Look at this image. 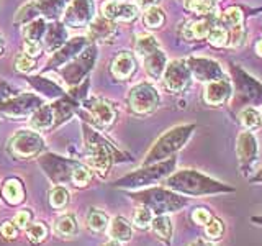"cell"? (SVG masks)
<instances>
[{
    "label": "cell",
    "instance_id": "obj_1",
    "mask_svg": "<svg viewBox=\"0 0 262 246\" xmlns=\"http://www.w3.org/2000/svg\"><path fill=\"white\" fill-rule=\"evenodd\" d=\"M164 186L180 195H190V197L234 192V189L231 186L220 182V180L203 174V172L196 169H180L176 172H170L166 177V180H164Z\"/></svg>",
    "mask_w": 262,
    "mask_h": 246
},
{
    "label": "cell",
    "instance_id": "obj_2",
    "mask_svg": "<svg viewBox=\"0 0 262 246\" xmlns=\"http://www.w3.org/2000/svg\"><path fill=\"white\" fill-rule=\"evenodd\" d=\"M82 135H84L85 154L89 159V168L95 171L102 179L108 177L110 169L115 161H128L129 158L120 153L108 139H105L95 128L82 123Z\"/></svg>",
    "mask_w": 262,
    "mask_h": 246
},
{
    "label": "cell",
    "instance_id": "obj_3",
    "mask_svg": "<svg viewBox=\"0 0 262 246\" xmlns=\"http://www.w3.org/2000/svg\"><path fill=\"white\" fill-rule=\"evenodd\" d=\"M131 200L147 207L154 215H169L182 210L187 205V199L167 187H147L135 192H128Z\"/></svg>",
    "mask_w": 262,
    "mask_h": 246
},
{
    "label": "cell",
    "instance_id": "obj_4",
    "mask_svg": "<svg viewBox=\"0 0 262 246\" xmlns=\"http://www.w3.org/2000/svg\"><path fill=\"white\" fill-rule=\"evenodd\" d=\"M193 123H187V125H177L174 128L167 130L166 133L161 135L156 143L151 146V150L146 153L141 166H147V164H154L164 159H169L172 156H176L177 151H180L190 139V136L195 131Z\"/></svg>",
    "mask_w": 262,
    "mask_h": 246
},
{
    "label": "cell",
    "instance_id": "obj_5",
    "mask_svg": "<svg viewBox=\"0 0 262 246\" xmlns=\"http://www.w3.org/2000/svg\"><path fill=\"white\" fill-rule=\"evenodd\" d=\"M177 158L172 156L169 159H164L154 164H147V166H141L139 169L129 172V174L120 177L115 180L113 187L117 189H125V191H139V189H146L156 182H159L164 177H167L172 171L176 169Z\"/></svg>",
    "mask_w": 262,
    "mask_h": 246
},
{
    "label": "cell",
    "instance_id": "obj_6",
    "mask_svg": "<svg viewBox=\"0 0 262 246\" xmlns=\"http://www.w3.org/2000/svg\"><path fill=\"white\" fill-rule=\"evenodd\" d=\"M231 76L234 109L262 105V84L256 77H252L251 74H248L237 64H231Z\"/></svg>",
    "mask_w": 262,
    "mask_h": 246
},
{
    "label": "cell",
    "instance_id": "obj_7",
    "mask_svg": "<svg viewBox=\"0 0 262 246\" xmlns=\"http://www.w3.org/2000/svg\"><path fill=\"white\" fill-rule=\"evenodd\" d=\"M135 48H136L138 56L141 57L147 76L156 80L161 79L162 72L167 66V56L162 51V48L159 46V41L156 39V36L149 35V33L138 35Z\"/></svg>",
    "mask_w": 262,
    "mask_h": 246
},
{
    "label": "cell",
    "instance_id": "obj_8",
    "mask_svg": "<svg viewBox=\"0 0 262 246\" xmlns=\"http://www.w3.org/2000/svg\"><path fill=\"white\" fill-rule=\"evenodd\" d=\"M45 139L36 130H18L7 141V153L13 159L30 161L35 159L45 151Z\"/></svg>",
    "mask_w": 262,
    "mask_h": 246
},
{
    "label": "cell",
    "instance_id": "obj_9",
    "mask_svg": "<svg viewBox=\"0 0 262 246\" xmlns=\"http://www.w3.org/2000/svg\"><path fill=\"white\" fill-rule=\"evenodd\" d=\"M161 104V97L158 89L151 82H139L135 87L129 89L126 95V105L129 113L135 117H149L152 115Z\"/></svg>",
    "mask_w": 262,
    "mask_h": 246
},
{
    "label": "cell",
    "instance_id": "obj_10",
    "mask_svg": "<svg viewBox=\"0 0 262 246\" xmlns=\"http://www.w3.org/2000/svg\"><path fill=\"white\" fill-rule=\"evenodd\" d=\"M38 162L41 169L45 171V174L48 176V179L54 186H64V184H72L74 171H76L80 161L62 158V156H57L53 153H45L38 156Z\"/></svg>",
    "mask_w": 262,
    "mask_h": 246
},
{
    "label": "cell",
    "instance_id": "obj_11",
    "mask_svg": "<svg viewBox=\"0 0 262 246\" xmlns=\"http://www.w3.org/2000/svg\"><path fill=\"white\" fill-rule=\"evenodd\" d=\"M95 57H97V46L89 45L72 61L64 64V68H59V76L69 87H76L92 71Z\"/></svg>",
    "mask_w": 262,
    "mask_h": 246
},
{
    "label": "cell",
    "instance_id": "obj_12",
    "mask_svg": "<svg viewBox=\"0 0 262 246\" xmlns=\"http://www.w3.org/2000/svg\"><path fill=\"white\" fill-rule=\"evenodd\" d=\"M43 104H45L43 97H39L36 94L31 92L16 94L8 97L7 100L0 102V115L12 120H25L30 118V115Z\"/></svg>",
    "mask_w": 262,
    "mask_h": 246
},
{
    "label": "cell",
    "instance_id": "obj_13",
    "mask_svg": "<svg viewBox=\"0 0 262 246\" xmlns=\"http://www.w3.org/2000/svg\"><path fill=\"white\" fill-rule=\"evenodd\" d=\"M84 110L82 112V117L84 120H87L89 123H92L97 128H108L112 127L115 120H117V109L115 105L105 98L100 97H85L84 98Z\"/></svg>",
    "mask_w": 262,
    "mask_h": 246
},
{
    "label": "cell",
    "instance_id": "obj_14",
    "mask_svg": "<svg viewBox=\"0 0 262 246\" xmlns=\"http://www.w3.org/2000/svg\"><path fill=\"white\" fill-rule=\"evenodd\" d=\"M161 79L164 82V87H166L169 92L179 94L187 90L192 82V74L187 66V61L185 59L170 61L166 66V69H164Z\"/></svg>",
    "mask_w": 262,
    "mask_h": 246
},
{
    "label": "cell",
    "instance_id": "obj_15",
    "mask_svg": "<svg viewBox=\"0 0 262 246\" xmlns=\"http://www.w3.org/2000/svg\"><path fill=\"white\" fill-rule=\"evenodd\" d=\"M62 13V23L68 28H84L94 20L95 7L92 0H71Z\"/></svg>",
    "mask_w": 262,
    "mask_h": 246
},
{
    "label": "cell",
    "instance_id": "obj_16",
    "mask_svg": "<svg viewBox=\"0 0 262 246\" xmlns=\"http://www.w3.org/2000/svg\"><path fill=\"white\" fill-rule=\"evenodd\" d=\"M236 154H237V162H239V169L243 176L248 177L251 171L254 169V164L257 161L259 154V146L257 139L249 130L241 131L236 139Z\"/></svg>",
    "mask_w": 262,
    "mask_h": 246
},
{
    "label": "cell",
    "instance_id": "obj_17",
    "mask_svg": "<svg viewBox=\"0 0 262 246\" xmlns=\"http://www.w3.org/2000/svg\"><path fill=\"white\" fill-rule=\"evenodd\" d=\"M185 61H187L188 69H190L192 77L200 82H207L208 84V82L221 79L225 76L223 68H221L215 59H210V57L190 56Z\"/></svg>",
    "mask_w": 262,
    "mask_h": 246
},
{
    "label": "cell",
    "instance_id": "obj_18",
    "mask_svg": "<svg viewBox=\"0 0 262 246\" xmlns=\"http://www.w3.org/2000/svg\"><path fill=\"white\" fill-rule=\"evenodd\" d=\"M89 45H90V39L87 36L69 38L59 49H56V51L53 53L51 59H49V63H48V71L59 69L61 66L68 64L69 61H72L74 57H76L82 51V49L87 48Z\"/></svg>",
    "mask_w": 262,
    "mask_h": 246
},
{
    "label": "cell",
    "instance_id": "obj_19",
    "mask_svg": "<svg viewBox=\"0 0 262 246\" xmlns=\"http://www.w3.org/2000/svg\"><path fill=\"white\" fill-rule=\"evenodd\" d=\"M102 13L105 18L115 23H131L138 18L139 8L129 2H118V0H106L102 5Z\"/></svg>",
    "mask_w": 262,
    "mask_h": 246
},
{
    "label": "cell",
    "instance_id": "obj_20",
    "mask_svg": "<svg viewBox=\"0 0 262 246\" xmlns=\"http://www.w3.org/2000/svg\"><path fill=\"white\" fill-rule=\"evenodd\" d=\"M233 95V86L231 79L223 76L221 79L211 80L207 84L203 90V100L211 107H220L225 102L229 100V97Z\"/></svg>",
    "mask_w": 262,
    "mask_h": 246
},
{
    "label": "cell",
    "instance_id": "obj_21",
    "mask_svg": "<svg viewBox=\"0 0 262 246\" xmlns=\"http://www.w3.org/2000/svg\"><path fill=\"white\" fill-rule=\"evenodd\" d=\"M216 16L215 15H207L200 16V18L188 20L182 25L180 28V35L187 41H196V39H207L210 30L216 25Z\"/></svg>",
    "mask_w": 262,
    "mask_h": 246
},
{
    "label": "cell",
    "instance_id": "obj_22",
    "mask_svg": "<svg viewBox=\"0 0 262 246\" xmlns=\"http://www.w3.org/2000/svg\"><path fill=\"white\" fill-rule=\"evenodd\" d=\"M136 71V57L129 51H120L110 63V74L118 80H126Z\"/></svg>",
    "mask_w": 262,
    "mask_h": 246
},
{
    "label": "cell",
    "instance_id": "obj_23",
    "mask_svg": "<svg viewBox=\"0 0 262 246\" xmlns=\"http://www.w3.org/2000/svg\"><path fill=\"white\" fill-rule=\"evenodd\" d=\"M0 197L10 207H18L27 200V191H25L23 180L18 177H8L4 180L0 187Z\"/></svg>",
    "mask_w": 262,
    "mask_h": 246
},
{
    "label": "cell",
    "instance_id": "obj_24",
    "mask_svg": "<svg viewBox=\"0 0 262 246\" xmlns=\"http://www.w3.org/2000/svg\"><path fill=\"white\" fill-rule=\"evenodd\" d=\"M117 23L110 22L105 16H98V18H94L89 25V35L87 38L90 41H97V43H106V41H112L115 36H117Z\"/></svg>",
    "mask_w": 262,
    "mask_h": 246
},
{
    "label": "cell",
    "instance_id": "obj_25",
    "mask_svg": "<svg viewBox=\"0 0 262 246\" xmlns=\"http://www.w3.org/2000/svg\"><path fill=\"white\" fill-rule=\"evenodd\" d=\"M69 39L68 36V27L61 22H53L48 25L45 38H43V49L48 53H54L56 49H59L66 41Z\"/></svg>",
    "mask_w": 262,
    "mask_h": 246
},
{
    "label": "cell",
    "instance_id": "obj_26",
    "mask_svg": "<svg viewBox=\"0 0 262 246\" xmlns=\"http://www.w3.org/2000/svg\"><path fill=\"white\" fill-rule=\"evenodd\" d=\"M53 232L56 236L62 238V240H72L79 235V223H77V217L74 213L68 212L62 213L61 217H57L54 220L53 225Z\"/></svg>",
    "mask_w": 262,
    "mask_h": 246
},
{
    "label": "cell",
    "instance_id": "obj_27",
    "mask_svg": "<svg viewBox=\"0 0 262 246\" xmlns=\"http://www.w3.org/2000/svg\"><path fill=\"white\" fill-rule=\"evenodd\" d=\"M30 125L33 130L36 131H48V130H54V115L51 104H43L41 107L30 115Z\"/></svg>",
    "mask_w": 262,
    "mask_h": 246
},
{
    "label": "cell",
    "instance_id": "obj_28",
    "mask_svg": "<svg viewBox=\"0 0 262 246\" xmlns=\"http://www.w3.org/2000/svg\"><path fill=\"white\" fill-rule=\"evenodd\" d=\"M28 82L35 87L36 92H39L46 98H54L56 100V98H61L64 95H68L59 84H56L54 80L46 79L43 76H31V77H28Z\"/></svg>",
    "mask_w": 262,
    "mask_h": 246
},
{
    "label": "cell",
    "instance_id": "obj_29",
    "mask_svg": "<svg viewBox=\"0 0 262 246\" xmlns=\"http://www.w3.org/2000/svg\"><path fill=\"white\" fill-rule=\"evenodd\" d=\"M108 225H110V236L115 241H118V243L129 241L131 236H133V225H131L125 217H121V215L115 217Z\"/></svg>",
    "mask_w": 262,
    "mask_h": 246
},
{
    "label": "cell",
    "instance_id": "obj_30",
    "mask_svg": "<svg viewBox=\"0 0 262 246\" xmlns=\"http://www.w3.org/2000/svg\"><path fill=\"white\" fill-rule=\"evenodd\" d=\"M149 228L161 241L170 244L172 233H174V225H172V220L169 218V215H154Z\"/></svg>",
    "mask_w": 262,
    "mask_h": 246
},
{
    "label": "cell",
    "instance_id": "obj_31",
    "mask_svg": "<svg viewBox=\"0 0 262 246\" xmlns=\"http://www.w3.org/2000/svg\"><path fill=\"white\" fill-rule=\"evenodd\" d=\"M46 28H48V23H46V18H43V16H38V18H35L33 22L27 23L23 28L25 41H31V43H43Z\"/></svg>",
    "mask_w": 262,
    "mask_h": 246
},
{
    "label": "cell",
    "instance_id": "obj_32",
    "mask_svg": "<svg viewBox=\"0 0 262 246\" xmlns=\"http://www.w3.org/2000/svg\"><path fill=\"white\" fill-rule=\"evenodd\" d=\"M38 16H43V15H41L39 2H38V0H30V2H27L18 12H16L13 23L16 25V27H20V25H21V27H25L27 23L38 18Z\"/></svg>",
    "mask_w": 262,
    "mask_h": 246
},
{
    "label": "cell",
    "instance_id": "obj_33",
    "mask_svg": "<svg viewBox=\"0 0 262 246\" xmlns=\"http://www.w3.org/2000/svg\"><path fill=\"white\" fill-rule=\"evenodd\" d=\"M110 220H108V215L100 210V209H90L89 210V215H87V225L90 228V232L92 233H102L106 230L108 227Z\"/></svg>",
    "mask_w": 262,
    "mask_h": 246
},
{
    "label": "cell",
    "instance_id": "obj_34",
    "mask_svg": "<svg viewBox=\"0 0 262 246\" xmlns=\"http://www.w3.org/2000/svg\"><path fill=\"white\" fill-rule=\"evenodd\" d=\"M184 7L188 12L196 13L200 16L215 15L216 13V4L215 0H182Z\"/></svg>",
    "mask_w": 262,
    "mask_h": 246
},
{
    "label": "cell",
    "instance_id": "obj_35",
    "mask_svg": "<svg viewBox=\"0 0 262 246\" xmlns=\"http://www.w3.org/2000/svg\"><path fill=\"white\" fill-rule=\"evenodd\" d=\"M243 10L239 7H229L228 10L221 15V25L226 27L229 31H236V30H243Z\"/></svg>",
    "mask_w": 262,
    "mask_h": 246
},
{
    "label": "cell",
    "instance_id": "obj_36",
    "mask_svg": "<svg viewBox=\"0 0 262 246\" xmlns=\"http://www.w3.org/2000/svg\"><path fill=\"white\" fill-rule=\"evenodd\" d=\"M25 233H27V238L31 244H41L48 238L49 228L43 221H31V223L25 228Z\"/></svg>",
    "mask_w": 262,
    "mask_h": 246
},
{
    "label": "cell",
    "instance_id": "obj_37",
    "mask_svg": "<svg viewBox=\"0 0 262 246\" xmlns=\"http://www.w3.org/2000/svg\"><path fill=\"white\" fill-rule=\"evenodd\" d=\"M69 203V191L64 186H54L49 191V205L54 210H64Z\"/></svg>",
    "mask_w": 262,
    "mask_h": 246
},
{
    "label": "cell",
    "instance_id": "obj_38",
    "mask_svg": "<svg viewBox=\"0 0 262 246\" xmlns=\"http://www.w3.org/2000/svg\"><path fill=\"white\" fill-rule=\"evenodd\" d=\"M208 43L215 48H225L229 45V30L226 27H223L221 23L216 22V25L210 30L208 33Z\"/></svg>",
    "mask_w": 262,
    "mask_h": 246
},
{
    "label": "cell",
    "instance_id": "obj_39",
    "mask_svg": "<svg viewBox=\"0 0 262 246\" xmlns=\"http://www.w3.org/2000/svg\"><path fill=\"white\" fill-rule=\"evenodd\" d=\"M164 22H166V15L161 10L159 7H149L144 10V15H143V23L146 28L149 30H158L161 28Z\"/></svg>",
    "mask_w": 262,
    "mask_h": 246
},
{
    "label": "cell",
    "instance_id": "obj_40",
    "mask_svg": "<svg viewBox=\"0 0 262 246\" xmlns=\"http://www.w3.org/2000/svg\"><path fill=\"white\" fill-rule=\"evenodd\" d=\"M239 121L241 125L246 128V130H254L260 127L262 123V118H260V113L257 112V109H254V107H244L239 112Z\"/></svg>",
    "mask_w": 262,
    "mask_h": 246
},
{
    "label": "cell",
    "instance_id": "obj_41",
    "mask_svg": "<svg viewBox=\"0 0 262 246\" xmlns=\"http://www.w3.org/2000/svg\"><path fill=\"white\" fill-rule=\"evenodd\" d=\"M90 182H92V169H90L87 164L84 162H79L76 171H74V176H72V184L74 187L77 189H84L87 187Z\"/></svg>",
    "mask_w": 262,
    "mask_h": 246
},
{
    "label": "cell",
    "instance_id": "obj_42",
    "mask_svg": "<svg viewBox=\"0 0 262 246\" xmlns=\"http://www.w3.org/2000/svg\"><path fill=\"white\" fill-rule=\"evenodd\" d=\"M152 217H154V213L149 209L143 207V205H139V207L133 213V225L136 228H139V230H147V228L151 227Z\"/></svg>",
    "mask_w": 262,
    "mask_h": 246
},
{
    "label": "cell",
    "instance_id": "obj_43",
    "mask_svg": "<svg viewBox=\"0 0 262 246\" xmlns=\"http://www.w3.org/2000/svg\"><path fill=\"white\" fill-rule=\"evenodd\" d=\"M15 69L23 74H30L36 69V59L25 53H18L15 56Z\"/></svg>",
    "mask_w": 262,
    "mask_h": 246
},
{
    "label": "cell",
    "instance_id": "obj_44",
    "mask_svg": "<svg viewBox=\"0 0 262 246\" xmlns=\"http://www.w3.org/2000/svg\"><path fill=\"white\" fill-rule=\"evenodd\" d=\"M225 233V223L216 217H211V220L205 225V235L208 240H218Z\"/></svg>",
    "mask_w": 262,
    "mask_h": 246
},
{
    "label": "cell",
    "instance_id": "obj_45",
    "mask_svg": "<svg viewBox=\"0 0 262 246\" xmlns=\"http://www.w3.org/2000/svg\"><path fill=\"white\" fill-rule=\"evenodd\" d=\"M12 221L18 230H25L33 221V212L30 209H23L12 218Z\"/></svg>",
    "mask_w": 262,
    "mask_h": 246
},
{
    "label": "cell",
    "instance_id": "obj_46",
    "mask_svg": "<svg viewBox=\"0 0 262 246\" xmlns=\"http://www.w3.org/2000/svg\"><path fill=\"white\" fill-rule=\"evenodd\" d=\"M20 230L16 228V225L13 223L12 220H5L0 223V235H2L5 240H15L18 236Z\"/></svg>",
    "mask_w": 262,
    "mask_h": 246
},
{
    "label": "cell",
    "instance_id": "obj_47",
    "mask_svg": "<svg viewBox=\"0 0 262 246\" xmlns=\"http://www.w3.org/2000/svg\"><path fill=\"white\" fill-rule=\"evenodd\" d=\"M43 43H31V41H23V53L31 57H39L43 54Z\"/></svg>",
    "mask_w": 262,
    "mask_h": 246
},
{
    "label": "cell",
    "instance_id": "obj_48",
    "mask_svg": "<svg viewBox=\"0 0 262 246\" xmlns=\"http://www.w3.org/2000/svg\"><path fill=\"white\" fill-rule=\"evenodd\" d=\"M211 213H210V210H207V209H203V207H199V209H195L193 210V213H192V218H193V221L195 223H199V225H207L208 221L211 220Z\"/></svg>",
    "mask_w": 262,
    "mask_h": 246
},
{
    "label": "cell",
    "instance_id": "obj_49",
    "mask_svg": "<svg viewBox=\"0 0 262 246\" xmlns=\"http://www.w3.org/2000/svg\"><path fill=\"white\" fill-rule=\"evenodd\" d=\"M12 95H15L12 86L8 84V82H5V80L0 79V102L7 100V98H8V97H12Z\"/></svg>",
    "mask_w": 262,
    "mask_h": 246
},
{
    "label": "cell",
    "instance_id": "obj_50",
    "mask_svg": "<svg viewBox=\"0 0 262 246\" xmlns=\"http://www.w3.org/2000/svg\"><path fill=\"white\" fill-rule=\"evenodd\" d=\"M161 4V0H139V7L141 8H149V7H158Z\"/></svg>",
    "mask_w": 262,
    "mask_h": 246
},
{
    "label": "cell",
    "instance_id": "obj_51",
    "mask_svg": "<svg viewBox=\"0 0 262 246\" xmlns=\"http://www.w3.org/2000/svg\"><path fill=\"white\" fill-rule=\"evenodd\" d=\"M190 246H213L211 243H208V241H205V240H196L195 243H192Z\"/></svg>",
    "mask_w": 262,
    "mask_h": 246
},
{
    "label": "cell",
    "instance_id": "obj_52",
    "mask_svg": "<svg viewBox=\"0 0 262 246\" xmlns=\"http://www.w3.org/2000/svg\"><path fill=\"white\" fill-rule=\"evenodd\" d=\"M251 180H252V182H262V169H260V171H257V174L254 176Z\"/></svg>",
    "mask_w": 262,
    "mask_h": 246
},
{
    "label": "cell",
    "instance_id": "obj_53",
    "mask_svg": "<svg viewBox=\"0 0 262 246\" xmlns=\"http://www.w3.org/2000/svg\"><path fill=\"white\" fill-rule=\"evenodd\" d=\"M102 246H121V243L115 241V240H108V241H106V243H103Z\"/></svg>",
    "mask_w": 262,
    "mask_h": 246
},
{
    "label": "cell",
    "instance_id": "obj_54",
    "mask_svg": "<svg viewBox=\"0 0 262 246\" xmlns=\"http://www.w3.org/2000/svg\"><path fill=\"white\" fill-rule=\"evenodd\" d=\"M256 53H257V56H260V57H262V39H260L259 43L256 45Z\"/></svg>",
    "mask_w": 262,
    "mask_h": 246
},
{
    "label": "cell",
    "instance_id": "obj_55",
    "mask_svg": "<svg viewBox=\"0 0 262 246\" xmlns=\"http://www.w3.org/2000/svg\"><path fill=\"white\" fill-rule=\"evenodd\" d=\"M254 223H257V225H262V215H256V217H252L251 218Z\"/></svg>",
    "mask_w": 262,
    "mask_h": 246
},
{
    "label": "cell",
    "instance_id": "obj_56",
    "mask_svg": "<svg viewBox=\"0 0 262 246\" xmlns=\"http://www.w3.org/2000/svg\"><path fill=\"white\" fill-rule=\"evenodd\" d=\"M4 53V41H2V36H0V56Z\"/></svg>",
    "mask_w": 262,
    "mask_h": 246
},
{
    "label": "cell",
    "instance_id": "obj_57",
    "mask_svg": "<svg viewBox=\"0 0 262 246\" xmlns=\"http://www.w3.org/2000/svg\"><path fill=\"white\" fill-rule=\"evenodd\" d=\"M69 2H71V0H62V4H64V7H66V5H68Z\"/></svg>",
    "mask_w": 262,
    "mask_h": 246
},
{
    "label": "cell",
    "instance_id": "obj_58",
    "mask_svg": "<svg viewBox=\"0 0 262 246\" xmlns=\"http://www.w3.org/2000/svg\"><path fill=\"white\" fill-rule=\"evenodd\" d=\"M260 118H262V115H260Z\"/></svg>",
    "mask_w": 262,
    "mask_h": 246
}]
</instances>
